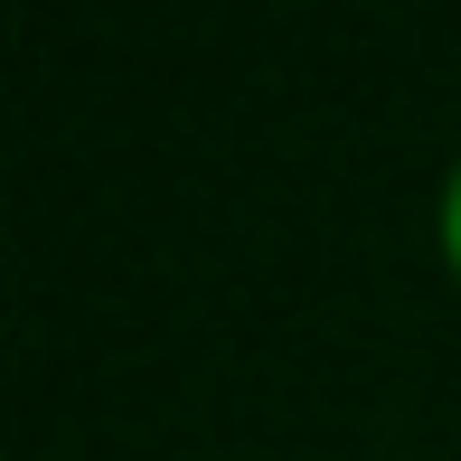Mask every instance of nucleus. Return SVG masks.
<instances>
[{
    "label": "nucleus",
    "mask_w": 461,
    "mask_h": 461,
    "mask_svg": "<svg viewBox=\"0 0 461 461\" xmlns=\"http://www.w3.org/2000/svg\"><path fill=\"white\" fill-rule=\"evenodd\" d=\"M433 255H443V274L461 283V151H452L443 188H433Z\"/></svg>",
    "instance_id": "1"
}]
</instances>
